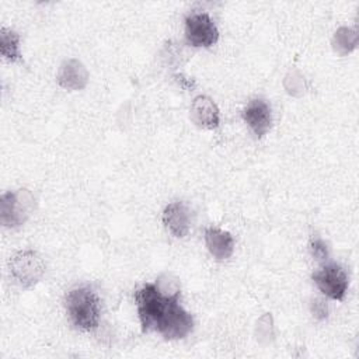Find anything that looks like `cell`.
<instances>
[{"label": "cell", "mask_w": 359, "mask_h": 359, "mask_svg": "<svg viewBox=\"0 0 359 359\" xmlns=\"http://www.w3.org/2000/svg\"><path fill=\"white\" fill-rule=\"evenodd\" d=\"M313 313L318 320H323L327 317V304L321 300H314L313 302Z\"/></svg>", "instance_id": "9a60e30c"}, {"label": "cell", "mask_w": 359, "mask_h": 359, "mask_svg": "<svg viewBox=\"0 0 359 359\" xmlns=\"http://www.w3.org/2000/svg\"><path fill=\"white\" fill-rule=\"evenodd\" d=\"M35 198L28 189L8 191L1 195V223L6 227L21 226L31 215Z\"/></svg>", "instance_id": "277c9868"}, {"label": "cell", "mask_w": 359, "mask_h": 359, "mask_svg": "<svg viewBox=\"0 0 359 359\" xmlns=\"http://www.w3.org/2000/svg\"><path fill=\"white\" fill-rule=\"evenodd\" d=\"M10 273L21 287L34 286L45 273V262L34 250L15 252L10 259Z\"/></svg>", "instance_id": "3957f363"}, {"label": "cell", "mask_w": 359, "mask_h": 359, "mask_svg": "<svg viewBox=\"0 0 359 359\" xmlns=\"http://www.w3.org/2000/svg\"><path fill=\"white\" fill-rule=\"evenodd\" d=\"M0 49L1 55L10 62L22 59L20 52V35L6 27H3L0 32Z\"/></svg>", "instance_id": "7c38bea8"}, {"label": "cell", "mask_w": 359, "mask_h": 359, "mask_svg": "<svg viewBox=\"0 0 359 359\" xmlns=\"http://www.w3.org/2000/svg\"><path fill=\"white\" fill-rule=\"evenodd\" d=\"M163 223L165 229L177 238H182L188 234L191 226V216L184 202H171L163 210Z\"/></svg>", "instance_id": "ba28073f"}, {"label": "cell", "mask_w": 359, "mask_h": 359, "mask_svg": "<svg viewBox=\"0 0 359 359\" xmlns=\"http://www.w3.org/2000/svg\"><path fill=\"white\" fill-rule=\"evenodd\" d=\"M66 311L70 323L80 331H93L100 323V299L90 286H79L66 294Z\"/></svg>", "instance_id": "7a4b0ae2"}, {"label": "cell", "mask_w": 359, "mask_h": 359, "mask_svg": "<svg viewBox=\"0 0 359 359\" xmlns=\"http://www.w3.org/2000/svg\"><path fill=\"white\" fill-rule=\"evenodd\" d=\"M351 36H355V34L348 29V28H339L337 32H335V36H334V49L339 53H348L349 49H348V45H351V48L353 49L355 48V42H351L349 38Z\"/></svg>", "instance_id": "4fadbf2b"}, {"label": "cell", "mask_w": 359, "mask_h": 359, "mask_svg": "<svg viewBox=\"0 0 359 359\" xmlns=\"http://www.w3.org/2000/svg\"><path fill=\"white\" fill-rule=\"evenodd\" d=\"M311 279L327 297L338 302L344 300L349 280L345 269L339 264L330 262L323 265L311 273Z\"/></svg>", "instance_id": "5b68a950"}, {"label": "cell", "mask_w": 359, "mask_h": 359, "mask_svg": "<svg viewBox=\"0 0 359 359\" xmlns=\"http://www.w3.org/2000/svg\"><path fill=\"white\" fill-rule=\"evenodd\" d=\"M88 80V72L77 59L63 62L57 73V83L67 90H81Z\"/></svg>", "instance_id": "8fae6325"}, {"label": "cell", "mask_w": 359, "mask_h": 359, "mask_svg": "<svg viewBox=\"0 0 359 359\" xmlns=\"http://www.w3.org/2000/svg\"><path fill=\"white\" fill-rule=\"evenodd\" d=\"M205 244L209 252L219 261L230 258L234 251L233 236L219 227H208L205 230Z\"/></svg>", "instance_id": "30bf717a"}, {"label": "cell", "mask_w": 359, "mask_h": 359, "mask_svg": "<svg viewBox=\"0 0 359 359\" xmlns=\"http://www.w3.org/2000/svg\"><path fill=\"white\" fill-rule=\"evenodd\" d=\"M241 116L257 137L265 136L272 126V109L264 98L251 100L244 107Z\"/></svg>", "instance_id": "52a82bcc"}, {"label": "cell", "mask_w": 359, "mask_h": 359, "mask_svg": "<svg viewBox=\"0 0 359 359\" xmlns=\"http://www.w3.org/2000/svg\"><path fill=\"white\" fill-rule=\"evenodd\" d=\"M309 248H310V252L311 255L320 261V262H325L328 259V247L325 244V241L320 237H313L310 240V244H309Z\"/></svg>", "instance_id": "5bb4252c"}, {"label": "cell", "mask_w": 359, "mask_h": 359, "mask_svg": "<svg viewBox=\"0 0 359 359\" xmlns=\"http://www.w3.org/2000/svg\"><path fill=\"white\" fill-rule=\"evenodd\" d=\"M185 39L195 48H209L219 39V31L206 13H194L185 18Z\"/></svg>", "instance_id": "8992f818"}, {"label": "cell", "mask_w": 359, "mask_h": 359, "mask_svg": "<svg viewBox=\"0 0 359 359\" xmlns=\"http://www.w3.org/2000/svg\"><path fill=\"white\" fill-rule=\"evenodd\" d=\"M189 116L195 125L203 129H216L220 122L217 105L206 95H198L192 101Z\"/></svg>", "instance_id": "9c48e42d"}, {"label": "cell", "mask_w": 359, "mask_h": 359, "mask_svg": "<svg viewBox=\"0 0 359 359\" xmlns=\"http://www.w3.org/2000/svg\"><path fill=\"white\" fill-rule=\"evenodd\" d=\"M178 299L180 287L167 290L158 280L139 287L135 292V302L142 331H156L164 339L187 337L194 328V320Z\"/></svg>", "instance_id": "6da1fadb"}]
</instances>
